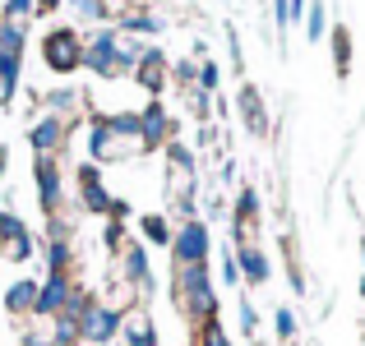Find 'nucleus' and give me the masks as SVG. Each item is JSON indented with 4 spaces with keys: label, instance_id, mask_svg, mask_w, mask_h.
Returning a JSON list of instances; mask_svg holds the SVG:
<instances>
[{
    "label": "nucleus",
    "instance_id": "f257e3e1",
    "mask_svg": "<svg viewBox=\"0 0 365 346\" xmlns=\"http://www.w3.org/2000/svg\"><path fill=\"white\" fill-rule=\"evenodd\" d=\"M176 305L199 323L217 319V291H213V277H208V263L176 268Z\"/></svg>",
    "mask_w": 365,
    "mask_h": 346
},
{
    "label": "nucleus",
    "instance_id": "f03ea898",
    "mask_svg": "<svg viewBox=\"0 0 365 346\" xmlns=\"http://www.w3.org/2000/svg\"><path fill=\"white\" fill-rule=\"evenodd\" d=\"M42 61H46V70H56V74H74L83 65V37H79V28H56V33H46L42 37Z\"/></svg>",
    "mask_w": 365,
    "mask_h": 346
},
{
    "label": "nucleus",
    "instance_id": "7ed1b4c3",
    "mask_svg": "<svg viewBox=\"0 0 365 346\" xmlns=\"http://www.w3.org/2000/svg\"><path fill=\"white\" fill-rule=\"evenodd\" d=\"M120 337V310H111L107 300H88L79 314V342L88 346H111Z\"/></svg>",
    "mask_w": 365,
    "mask_h": 346
},
{
    "label": "nucleus",
    "instance_id": "20e7f679",
    "mask_svg": "<svg viewBox=\"0 0 365 346\" xmlns=\"http://www.w3.org/2000/svg\"><path fill=\"white\" fill-rule=\"evenodd\" d=\"M208 249H213V236H208V226L199 217H190V222H180L171 231V258H176V268L208 263Z\"/></svg>",
    "mask_w": 365,
    "mask_h": 346
},
{
    "label": "nucleus",
    "instance_id": "39448f33",
    "mask_svg": "<svg viewBox=\"0 0 365 346\" xmlns=\"http://www.w3.org/2000/svg\"><path fill=\"white\" fill-rule=\"evenodd\" d=\"M83 65H88L93 74H102V79L125 74V65H120V33L116 28H102V33H93L88 42H83Z\"/></svg>",
    "mask_w": 365,
    "mask_h": 346
},
{
    "label": "nucleus",
    "instance_id": "423d86ee",
    "mask_svg": "<svg viewBox=\"0 0 365 346\" xmlns=\"http://www.w3.org/2000/svg\"><path fill=\"white\" fill-rule=\"evenodd\" d=\"M143 143H134V139H120L116 130H111L107 120H93V130H88V152H93V162H120V157H130V152H139Z\"/></svg>",
    "mask_w": 365,
    "mask_h": 346
},
{
    "label": "nucleus",
    "instance_id": "0eeeda50",
    "mask_svg": "<svg viewBox=\"0 0 365 346\" xmlns=\"http://www.w3.org/2000/svg\"><path fill=\"white\" fill-rule=\"evenodd\" d=\"M74 291H79V286L70 282V273H51L42 286H37V314H46V319L65 314V310H70V300H74Z\"/></svg>",
    "mask_w": 365,
    "mask_h": 346
},
{
    "label": "nucleus",
    "instance_id": "6e6552de",
    "mask_svg": "<svg viewBox=\"0 0 365 346\" xmlns=\"http://www.w3.org/2000/svg\"><path fill=\"white\" fill-rule=\"evenodd\" d=\"M171 115H167V107L162 102H148V107L139 111V134H143V148H162V143L171 139Z\"/></svg>",
    "mask_w": 365,
    "mask_h": 346
},
{
    "label": "nucleus",
    "instance_id": "1a4fd4ad",
    "mask_svg": "<svg viewBox=\"0 0 365 346\" xmlns=\"http://www.w3.org/2000/svg\"><path fill=\"white\" fill-rule=\"evenodd\" d=\"M120 342L125 346H158V332H153V319L143 305H130L120 314Z\"/></svg>",
    "mask_w": 365,
    "mask_h": 346
},
{
    "label": "nucleus",
    "instance_id": "9d476101",
    "mask_svg": "<svg viewBox=\"0 0 365 346\" xmlns=\"http://www.w3.org/2000/svg\"><path fill=\"white\" fill-rule=\"evenodd\" d=\"M120 282H130L134 291H148V286H153L148 249H143V245H120Z\"/></svg>",
    "mask_w": 365,
    "mask_h": 346
},
{
    "label": "nucleus",
    "instance_id": "9b49d317",
    "mask_svg": "<svg viewBox=\"0 0 365 346\" xmlns=\"http://www.w3.org/2000/svg\"><path fill=\"white\" fill-rule=\"evenodd\" d=\"M28 143H33L37 157H56V148L65 143V120L61 115H42V120L28 130Z\"/></svg>",
    "mask_w": 365,
    "mask_h": 346
},
{
    "label": "nucleus",
    "instance_id": "f8f14e48",
    "mask_svg": "<svg viewBox=\"0 0 365 346\" xmlns=\"http://www.w3.org/2000/svg\"><path fill=\"white\" fill-rule=\"evenodd\" d=\"M33 176H37V199H42V208L56 213V208H61V167H56V157H37Z\"/></svg>",
    "mask_w": 365,
    "mask_h": 346
},
{
    "label": "nucleus",
    "instance_id": "ddd939ff",
    "mask_svg": "<svg viewBox=\"0 0 365 346\" xmlns=\"http://www.w3.org/2000/svg\"><path fill=\"white\" fill-rule=\"evenodd\" d=\"M79 194H83V208H88V213H107L111 217V208H116V199L107 194V189H102V180H98V167H79Z\"/></svg>",
    "mask_w": 365,
    "mask_h": 346
},
{
    "label": "nucleus",
    "instance_id": "4468645a",
    "mask_svg": "<svg viewBox=\"0 0 365 346\" xmlns=\"http://www.w3.org/2000/svg\"><path fill=\"white\" fill-rule=\"evenodd\" d=\"M134 79H139V88H148L153 98H158V93L167 88V56H162L158 46H148V51H143V61L134 65Z\"/></svg>",
    "mask_w": 365,
    "mask_h": 346
},
{
    "label": "nucleus",
    "instance_id": "2eb2a0df",
    "mask_svg": "<svg viewBox=\"0 0 365 346\" xmlns=\"http://www.w3.org/2000/svg\"><path fill=\"white\" fill-rule=\"evenodd\" d=\"M236 263H241V277L250 286H264L268 273H273V268H268V254L259 245H236Z\"/></svg>",
    "mask_w": 365,
    "mask_h": 346
},
{
    "label": "nucleus",
    "instance_id": "dca6fc26",
    "mask_svg": "<svg viewBox=\"0 0 365 346\" xmlns=\"http://www.w3.org/2000/svg\"><path fill=\"white\" fill-rule=\"evenodd\" d=\"M37 286L33 277H24V282H14L5 291V314H14V319H24V314H37Z\"/></svg>",
    "mask_w": 365,
    "mask_h": 346
},
{
    "label": "nucleus",
    "instance_id": "f3484780",
    "mask_svg": "<svg viewBox=\"0 0 365 346\" xmlns=\"http://www.w3.org/2000/svg\"><path fill=\"white\" fill-rule=\"evenodd\" d=\"M0 61H24V23L0 19Z\"/></svg>",
    "mask_w": 365,
    "mask_h": 346
},
{
    "label": "nucleus",
    "instance_id": "a211bd4d",
    "mask_svg": "<svg viewBox=\"0 0 365 346\" xmlns=\"http://www.w3.org/2000/svg\"><path fill=\"white\" fill-rule=\"evenodd\" d=\"M70 263H74L70 240H65V236H51V240H46V268H51V273H70Z\"/></svg>",
    "mask_w": 365,
    "mask_h": 346
},
{
    "label": "nucleus",
    "instance_id": "6ab92c4d",
    "mask_svg": "<svg viewBox=\"0 0 365 346\" xmlns=\"http://www.w3.org/2000/svg\"><path fill=\"white\" fill-rule=\"evenodd\" d=\"M241 115H245V125H250L255 134L268 130V115H264V107H259V93H255V88H241Z\"/></svg>",
    "mask_w": 365,
    "mask_h": 346
},
{
    "label": "nucleus",
    "instance_id": "aec40b11",
    "mask_svg": "<svg viewBox=\"0 0 365 346\" xmlns=\"http://www.w3.org/2000/svg\"><path fill=\"white\" fill-rule=\"evenodd\" d=\"M139 231H143L148 245H171V226H167V217H158V213L139 217Z\"/></svg>",
    "mask_w": 365,
    "mask_h": 346
},
{
    "label": "nucleus",
    "instance_id": "412c9836",
    "mask_svg": "<svg viewBox=\"0 0 365 346\" xmlns=\"http://www.w3.org/2000/svg\"><path fill=\"white\" fill-rule=\"evenodd\" d=\"M324 33H329V14H324V0H310V5H305V37H310V42H319Z\"/></svg>",
    "mask_w": 365,
    "mask_h": 346
},
{
    "label": "nucleus",
    "instance_id": "4be33fe9",
    "mask_svg": "<svg viewBox=\"0 0 365 346\" xmlns=\"http://www.w3.org/2000/svg\"><path fill=\"white\" fill-rule=\"evenodd\" d=\"M51 342H56V346H74V342H79V319H74V314H56Z\"/></svg>",
    "mask_w": 365,
    "mask_h": 346
},
{
    "label": "nucleus",
    "instance_id": "5701e85b",
    "mask_svg": "<svg viewBox=\"0 0 365 346\" xmlns=\"http://www.w3.org/2000/svg\"><path fill=\"white\" fill-rule=\"evenodd\" d=\"M333 65H338L342 79L351 74V37H347V28H338V33H333Z\"/></svg>",
    "mask_w": 365,
    "mask_h": 346
},
{
    "label": "nucleus",
    "instance_id": "b1692460",
    "mask_svg": "<svg viewBox=\"0 0 365 346\" xmlns=\"http://www.w3.org/2000/svg\"><path fill=\"white\" fill-rule=\"evenodd\" d=\"M120 28H125V33L158 37V33H162V19H158V14H125V19H120Z\"/></svg>",
    "mask_w": 365,
    "mask_h": 346
},
{
    "label": "nucleus",
    "instance_id": "393cba45",
    "mask_svg": "<svg viewBox=\"0 0 365 346\" xmlns=\"http://www.w3.org/2000/svg\"><path fill=\"white\" fill-rule=\"evenodd\" d=\"M65 111H79V93H70V88L46 93V115H61L65 120Z\"/></svg>",
    "mask_w": 365,
    "mask_h": 346
},
{
    "label": "nucleus",
    "instance_id": "a878e982",
    "mask_svg": "<svg viewBox=\"0 0 365 346\" xmlns=\"http://www.w3.org/2000/svg\"><path fill=\"white\" fill-rule=\"evenodd\" d=\"M199 346H232V337H227V328L217 319L199 323Z\"/></svg>",
    "mask_w": 365,
    "mask_h": 346
},
{
    "label": "nucleus",
    "instance_id": "bb28decb",
    "mask_svg": "<svg viewBox=\"0 0 365 346\" xmlns=\"http://www.w3.org/2000/svg\"><path fill=\"white\" fill-rule=\"evenodd\" d=\"M167 157H171V171H190L195 176V157H190L185 143H167Z\"/></svg>",
    "mask_w": 365,
    "mask_h": 346
},
{
    "label": "nucleus",
    "instance_id": "cd10ccee",
    "mask_svg": "<svg viewBox=\"0 0 365 346\" xmlns=\"http://www.w3.org/2000/svg\"><path fill=\"white\" fill-rule=\"evenodd\" d=\"M0 249H5V258H9V263H24V258L33 254V236H19V240H5V245H0Z\"/></svg>",
    "mask_w": 365,
    "mask_h": 346
},
{
    "label": "nucleus",
    "instance_id": "c85d7f7f",
    "mask_svg": "<svg viewBox=\"0 0 365 346\" xmlns=\"http://www.w3.org/2000/svg\"><path fill=\"white\" fill-rule=\"evenodd\" d=\"M74 9H79V19H88V23H102V19H107V0H74Z\"/></svg>",
    "mask_w": 365,
    "mask_h": 346
},
{
    "label": "nucleus",
    "instance_id": "c756f323",
    "mask_svg": "<svg viewBox=\"0 0 365 346\" xmlns=\"http://www.w3.org/2000/svg\"><path fill=\"white\" fill-rule=\"evenodd\" d=\"M273 332H277L282 342H292V337H296V314H292V310H277V314H273Z\"/></svg>",
    "mask_w": 365,
    "mask_h": 346
},
{
    "label": "nucleus",
    "instance_id": "7c9ffc66",
    "mask_svg": "<svg viewBox=\"0 0 365 346\" xmlns=\"http://www.w3.org/2000/svg\"><path fill=\"white\" fill-rule=\"evenodd\" d=\"M19 236H28V226L19 222L14 213H0V245H5V240H19Z\"/></svg>",
    "mask_w": 365,
    "mask_h": 346
},
{
    "label": "nucleus",
    "instance_id": "2f4dec72",
    "mask_svg": "<svg viewBox=\"0 0 365 346\" xmlns=\"http://www.w3.org/2000/svg\"><path fill=\"white\" fill-rule=\"evenodd\" d=\"M28 14H33V0H5V19L9 23H24Z\"/></svg>",
    "mask_w": 365,
    "mask_h": 346
},
{
    "label": "nucleus",
    "instance_id": "473e14b6",
    "mask_svg": "<svg viewBox=\"0 0 365 346\" xmlns=\"http://www.w3.org/2000/svg\"><path fill=\"white\" fill-rule=\"evenodd\" d=\"M222 282H227V286L241 282V263H236V254H222Z\"/></svg>",
    "mask_w": 365,
    "mask_h": 346
},
{
    "label": "nucleus",
    "instance_id": "72a5a7b5",
    "mask_svg": "<svg viewBox=\"0 0 365 346\" xmlns=\"http://www.w3.org/2000/svg\"><path fill=\"white\" fill-rule=\"evenodd\" d=\"M199 88H204V93H213V88H217V65H213V61L199 65Z\"/></svg>",
    "mask_w": 365,
    "mask_h": 346
},
{
    "label": "nucleus",
    "instance_id": "f704fd0d",
    "mask_svg": "<svg viewBox=\"0 0 365 346\" xmlns=\"http://www.w3.org/2000/svg\"><path fill=\"white\" fill-rule=\"evenodd\" d=\"M176 79L185 83V88H190V83H199V65H195V61H180V65H176Z\"/></svg>",
    "mask_w": 365,
    "mask_h": 346
},
{
    "label": "nucleus",
    "instance_id": "c9c22d12",
    "mask_svg": "<svg viewBox=\"0 0 365 346\" xmlns=\"http://www.w3.org/2000/svg\"><path fill=\"white\" fill-rule=\"evenodd\" d=\"M14 88H19V79H9V74L0 70V107H9V102H14Z\"/></svg>",
    "mask_w": 365,
    "mask_h": 346
},
{
    "label": "nucleus",
    "instance_id": "e433bc0d",
    "mask_svg": "<svg viewBox=\"0 0 365 346\" xmlns=\"http://www.w3.org/2000/svg\"><path fill=\"white\" fill-rule=\"evenodd\" d=\"M241 328H245V332L259 328V314H255V305H250V300H241Z\"/></svg>",
    "mask_w": 365,
    "mask_h": 346
},
{
    "label": "nucleus",
    "instance_id": "4c0bfd02",
    "mask_svg": "<svg viewBox=\"0 0 365 346\" xmlns=\"http://www.w3.org/2000/svg\"><path fill=\"white\" fill-rule=\"evenodd\" d=\"M305 5H310V0H287V23H296V19L305 14Z\"/></svg>",
    "mask_w": 365,
    "mask_h": 346
},
{
    "label": "nucleus",
    "instance_id": "58836bf2",
    "mask_svg": "<svg viewBox=\"0 0 365 346\" xmlns=\"http://www.w3.org/2000/svg\"><path fill=\"white\" fill-rule=\"evenodd\" d=\"M56 5H61V0H33V9H37V14H51Z\"/></svg>",
    "mask_w": 365,
    "mask_h": 346
},
{
    "label": "nucleus",
    "instance_id": "ea45409f",
    "mask_svg": "<svg viewBox=\"0 0 365 346\" xmlns=\"http://www.w3.org/2000/svg\"><path fill=\"white\" fill-rule=\"evenodd\" d=\"M361 258H365V240H361ZM361 295H365V277H361Z\"/></svg>",
    "mask_w": 365,
    "mask_h": 346
},
{
    "label": "nucleus",
    "instance_id": "a19ab883",
    "mask_svg": "<svg viewBox=\"0 0 365 346\" xmlns=\"http://www.w3.org/2000/svg\"><path fill=\"white\" fill-rule=\"evenodd\" d=\"M42 346H56V342H42Z\"/></svg>",
    "mask_w": 365,
    "mask_h": 346
}]
</instances>
